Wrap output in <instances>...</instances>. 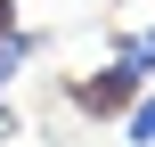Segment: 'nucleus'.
Returning <instances> with one entry per match:
<instances>
[{"mask_svg":"<svg viewBox=\"0 0 155 147\" xmlns=\"http://www.w3.org/2000/svg\"><path fill=\"white\" fill-rule=\"evenodd\" d=\"M147 82H131L114 57L98 65V74H82V82H65V106L74 115H90V123H106V115H131V98H139Z\"/></svg>","mask_w":155,"mask_h":147,"instance_id":"obj_1","label":"nucleus"},{"mask_svg":"<svg viewBox=\"0 0 155 147\" xmlns=\"http://www.w3.org/2000/svg\"><path fill=\"white\" fill-rule=\"evenodd\" d=\"M114 65H123L131 82H155V25H139V33L114 41Z\"/></svg>","mask_w":155,"mask_h":147,"instance_id":"obj_3","label":"nucleus"},{"mask_svg":"<svg viewBox=\"0 0 155 147\" xmlns=\"http://www.w3.org/2000/svg\"><path fill=\"white\" fill-rule=\"evenodd\" d=\"M33 57H41V33H25V25H0V90H8V82H16Z\"/></svg>","mask_w":155,"mask_h":147,"instance_id":"obj_2","label":"nucleus"},{"mask_svg":"<svg viewBox=\"0 0 155 147\" xmlns=\"http://www.w3.org/2000/svg\"><path fill=\"white\" fill-rule=\"evenodd\" d=\"M123 139H131V147H155V90H139V98H131V115H123Z\"/></svg>","mask_w":155,"mask_h":147,"instance_id":"obj_4","label":"nucleus"}]
</instances>
